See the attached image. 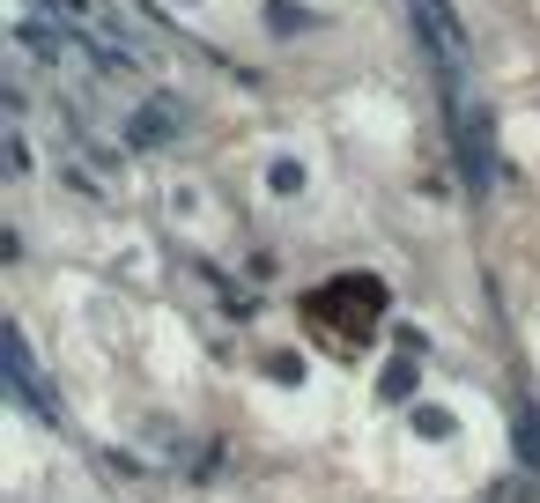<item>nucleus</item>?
I'll list each match as a JSON object with an SVG mask.
<instances>
[{"instance_id":"obj_1","label":"nucleus","mask_w":540,"mask_h":503,"mask_svg":"<svg viewBox=\"0 0 540 503\" xmlns=\"http://www.w3.org/2000/svg\"><path fill=\"white\" fill-rule=\"evenodd\" d=\"M407 15H415L422 45H430V60H437L444 74L467 67V23L452 15V0H407Z\"/></svg>"},{"instance_id":"obj_2","label":"nucleus","mask_w":540,"mask_h":503,"mask_svg":"<svg viewBox=\"0 0 540 503\" xmlns=\"http://www.w3.org/2000/svg\"><path fill=\"white\" fill-rule=\"evenodd\" d=\"M459 171H467V185H489V178H496L489 119H481V111H459Z\"/></svg>"},{"instance_id":"obj_3","label":"nucleus","mask_w":540,"mask_h":503,"mask_svg":"<svg viewBox=\"0 0 540 503\" xmlns=\"http://www.w3.org/2000/svg\"><path fill=\"white\" fill-rule=\"evenodd\" d=\"M15 45H23V52H37V60H52V67H60V60H67L74 45H89V37L74 30V23H37V15H30V23H15Z\"/></svg>"},{"instance_id":"obj_4","label":"nucleus","mask_w":540,"mask_h":503,"mask_svg":"<svg viewBox=\"0 0 540 503\" xmlns=\"http://www.w3.org/2000/svg\"><path fill=\"white\" fill-rule=\"evenodd\" d=\"M178 134H185V111L178 104H141L134 119H126V141H134V148H163Z\"/></svg>"},{"instance_id":"obj_5","label":"nucleus","mask_w":540,"mask_h":503,"mask_svg":"<svg viewBox=\"0 0 540 503\" xmlns=\"http://www.w3.org/2000/svg\"><path fill=\"white\" fill-rule=\"evenodd\" d=\"M267 185H274V193H304V163H274V171H267Z\"/></svg>"},{"instance_id":"obj_6","label":"nucleus","mask_w":540,"mask_h":503,"mask_svg":"<svg viewBox=\"0 0 540 503\" xmlns=\"http://www.w3.org/2000/svg\"><path fill=\"white\" fill-rule=\"evenodd\" d=\"M415 430L422 437H444V430H452V415H444V407H415Z\"/></svg>"}]
</instances>
